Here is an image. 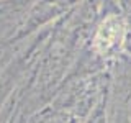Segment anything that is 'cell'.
<instances>
[{"instance_id":"6da1fadb","label":"cell","mask_w":131,"mask_h":123,"mask_svg":"<svg viewBox=\"0 0 131 123\" xmlns=\"http://www.w3.org/2000/svg\"><path fill=\"white\" fill-rule=\"evenodd\" d=\"M125 38V22L121 18L112 16L100 26L95 38V48L102 54H108L110 51L120 48Z\"/></svg>"}]
</instances>
